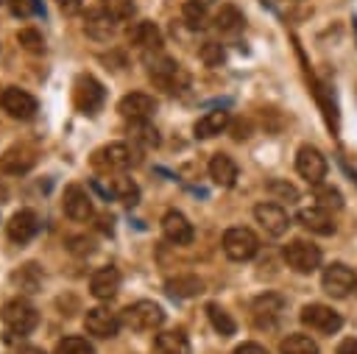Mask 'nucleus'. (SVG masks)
Segmentation results:
<instances>
[{
  "mask_svg": "<svg viewBox=\"0 0 357 354\" xmlns=\"http://www.w3.org/2000/svg\"><path fill=\"white\" fill-rule=\"evenodd\" d=\"M0 321H3L8 337H25L28 332L36 329V323H39V312H36L28 301L14 298V301H6V304H3V309H0Z\"/></svg>",
  "mask_w": 357,
  "mask_h": 354,
  "instance_id": "obj_1",
  "label": "nucleus"
},
{
  "mask_svg": "<svg viewBox=\"0 0 357 354\" xmlns=\"http://www.w3.org/2000/svg\"><path fill=\"white\" fill-rule=\"evenodd\" d=\"M123 323L134 332H156L165 323V309L156 301H134L123 309Z\"/></svg>",
  "mask_w": 357,
  "mask_h": 354,
  "instance_id": "obj_2",
  "label": "nucleus"
},
{
  "mask_svg": "<svg viewBox=\"0 0 357 354\" xmlns=\"http://www.w3.org/2000/svg\"><path fill=\"white\" fill-rule=\"evenodd\" d=\"M282 256L287 262V268H293L296 273H312L321 268V248L315 243H307V240H290L284 248H282Z\"/></svg>",
  "mask_w": 357,
  "mask_h": 354,
  "instance_id": "obj_3",
  "label": "nucleus"
},
{
  "mask_svg": "<svg viewBox=\"0 0 357 354\" xmlns=\"http://www.w3.org/2000/svg\"><path fill=\"white\" fill-rule=\"evenodd\" d=\"M103 98H106L103 84L95 75L84 72V75L75 78V84H73V103H75V109L81 114H95L103 106Z\"/></svg>",
  "mask_w": 357,
  "mask_h": 354,
  "instance_id": "obj_4",
  "label": "nucleus"
},
{
  "mask_svg": "<svg viewBox=\"0 0 357 354\" xmlns=\"http://www.w3.org/2000/svg\"><path fill=\"white\" fill-rule=\"evenodd\" d=\"M259 251V237L245 229V226H234V229H226L223 234V254L234 262H248L254 254Z\"/></svg>",
  "mask_w": 357,
  "mask_h": 354,
  "instance_id": "obj_5",
  "label": "nucleus"
},
{
  "mask_svg": "<svg viewBox=\"0 0 357 354\" xmlns=\"http://www.w3.org/2000/svg\"><path fill=\"white\" fill-rule=\"evenodd\" d=\"M139 159H137V151L131 148V145H126V142H112V145H103L100 151H95V156H92V164L98 167V170H114V173H120V170H128L131 164H137Z\"/></svg>",
  "mask_w": 357,
  "mask_h": 354,
  "instance_id": "obj_6",
  "label": "nucleus"
},
{
  "mask_svg": "<svg viewBox=\"0 0 357 354\" xmlns=\"http://www.w3.org/2000/svg\"><path fill=\"white\" fill-rule=\"evenodd\" d=\"M148 75H151V81L159 86V89H165V92H181L187 84H190V75L184 72V67L178 64V61H173V59H159V61H153L151 64V70H148Z\"/></svg>",
  "mask_w": 357,
  "mask_h": 354,
  "instance_id": "obj_7",
  "label": "nucleus"
},
{
  "mask_svg": "<svg viewBox=\"0 0 357 354\" xmlns=\"http://www.w3.org/2000/svg\"><path fill=\"white\" fill-rule=\"evenodd\" d=\"M298 318H301V323H304L307 329H312V332H318V334H335V332L343 326L340 312H335V309L326 307V304H307Z\"/></svg>",
  "mask_w": 357,
  "mask_h": 354,
  "instance_id": "obj_8",
  "label": "nucleus"
},
{
  "mask_svg": "<svg viewBox=\"0 0 357 354\" xmlns=\"http://www.w3.org/2000/svg\"><path fill=\"white\" fill-rule=\"evenodd\" d=\"M0 106H3L14 120H31V117H36V111H39L36 98H33L31 92L20 89V86H6V89L0 92Z\"/></svg>",
  "mask_w": 357,
  "mask_h": 354,
  "instance_id": "obj_9",
  "label": "nucleus"
},
{
  "mask_svg": "<svg viewBox=\"0 0 357 354\" xmlns=\"http://www.w3.org/2000/svg\"><path fill=\"white\" fill-rule=\"evenodd\" d=\"M321 284H324V290H326L332 298H346V295L354 290L357 279H354V273H351L349 265H343V262H332V265L324 268V273H321Z\"/></svg>",
  "mask_w": 357,
  "mask_h": 354,
  "instance_id": "obj_10",
  "label": "nucleus"
},
{
  "mask_svg": "<svg viewBox=\"0 0 357 354\" xmlns=\"http://www.w3.org/2000/svg\"><path fill=\"white\" fill-rule=\"evenodd\" d=\"M296 170L304 181L321 184V178L326 176V156L315 145H301L296 153Z\"/></svg>",
  "mask_w": 357,
  "mask_h": 354,
  "instance_id": "obj_11",
  "label": "nucleus"
},
{
  "mask_svg": "<svg viewBox=\"0 0 357 354\" xmlns=\"http://www.w3.org/2000/svg\"><path fill=\"white\" fill-rule=\"evenodd\" d=\"M84 326H86L89 334H95L100 340H109V337H114L120 332V318L106 307H92L84 315Z\"/></svg>",
  "mask_w": 357,
  "mask_h": 354,
  "instance_id": "obj_12",
  "label": "nucleus"
},
{
  "mask_svg": "<svg viewBox=\"0 0 357 354\" xmlns=\"http://www.w3.org/2000/svg\"><path fill=\"white\" fill-rule=\"evenodd\" d=\"M254 217H257V223H259L271 237H282V234L287 231V226H290L287 212H284L279 203H273V201L257 203V206H254Z\"/></svg>",
  "mask_w": 357,
  "mask_h": 354,
  "instance_id": "obj_13",
  "label": "nucleus"
},
{
  "mask_svg": "<svg viewBox=\"0 0 357 354\" xmlns=\"http://www.w3.org/2000/svg\"><path fill=\"white\" fill-rule=\"evenodd\" d=\"M61 206H64V215L70 220H89L92 217V198L89 192L81 187V184H70L64 190V198H61Z\"/></svg>",
  "mask_w": 357,
  "mask_h": 354,
  "instance_id": "obj_14",
  "label": "nucleus"
},
{
  "mask_svg": "<svg viewBox=\"0 0 357 354\" xmlns=\"http://www.w3.org/2000/svg\"><path fill=\"white\" fill-rule=\"evenodd\" d=\"M117 111L126 120H151V114L156 111V100L148 92H128L120 98Z\"/></svg>",
  "mask_w": 357,
  "mask_h": 354,
  "instance_id": "obj_15",
  "label": "nucleus"
},
{
  "mask_svg": "<svg viewBox=\"0 0 357 354\" xmlns=\"http://www.w3.org/2000/svg\"><path fill=\"white\" fill-rule=\"evenodd\" d=\"M162 234L165 240H170L173 245H187L192 243V223L178 212V209H170L162 215Z\"/></svg>",
  "mask_w": 357,
  "mask_h": 354,
  "instance_id": "obj_16",
  "label": "nucleus"
},
{
  "mask_svg": "<svg viewBox=\"0 0 357 354\" xmlns=\"http://www.w3.org/2000/svg\"><path fill=\"white\" fill-rule=\"evenodd\" d=\"M120 290V270L106 265V268H98L92 276H89V293L98 298V301H109L114 298Z\"/></svg>",
  "mask_w": 357,
  "mask_h": 354,
  "instance_id": "obj_17",
  "label": "nucleus"
},
{
  "mask_svg": "<svg viewBox=\"0 0 357 354\" xmlns=\"http://www.w3.org/2000/svg\"><path fill=\"white\" fill-rule=\"evenodd\" d=\"M39 231V220H36V215L31 212V209H20V212H14L11 215V220L6 223V234H8V240H14V243H28V240H33V234Z\"/></svg>",
  "mask_w": 357,
  "mask_h": 354,
  "instance_id": "obj_18",
  "label": "nucleus"
},
{
  "mask_svg": "<svg viewBox=\"0 0 357 354\" xmlns=\"http://www.w3.org/2000/svg\"><path fill=\"white\" fill-rule=\"evenodd\" d=\"M282 309H284V301H282V295H276V293H265V295H259V298L251 304V312H254L257 326H273V323L279 321Z\"/></svg>",
  "mask_w": 357,
  "mask_h": 354,
  "instance_id": "obj_19",
  "label": "nucleus"
},
{
  "mask_svg": "<svg viewBox=\"0 0 357 354\" xmlns=\"http://www.w3.org/2000/svg\"><path fill=\"white\" fill-rule=\"evenodd\" d=\"M33 164H36L33 151H31V148H22V145H14V148H8V151L0 156V173H8V176L28 173Z\"/></svg>",
  "mask_w": 357,
  "mask_h": 354,
  "instance_id": "obj_20",
  "label": "nucleus"
},
{
  "mask_svg": "<svg viewBox=\"0 0 357 354\" xmlns=\"http://www.w3.org/2000/svg\"><path fill=\"white\" fill-rule=\"evenodd\" d=\"M128 42L137 45L139 50H159V45H162V31H159L156 22L139 20V22H134V25L128 28Z\"/></svg>",
  "mask_w": 357,
  "mask_h": 354,
  "instance_id": "obj_21",
  "label": "nucleus"
},
{
  "mask_svg": "<svg viewBox=\"0 0 357 354\" xmlns=\"http://www.w3.org/2000/svg\"><path fill=\"white\" fill-rule=\"evenodd\" d=\"M298 223L307 229V231H315V234H332L335 231V223H332V215H329V209H324V206H304V209H298Z\"/></svg>",
  "mask_w": 357,
  "mask_h": 354,
  "instance_id": "obj_22",
  "label": "nucleus"
},
{
  "mask_svg": "<svg viewBox=\"0 0 357 354\" xmlns=\"http://www.w3.org/2000/svg\"><path fill=\"white\" fill-rule=\"evenodd\" d=\"M114 22H117V20H112L103 8H92V11H86L84 31H86V36H92V39H98V42H109V39L114 36Z\"/></svg>",
  "mask_w": 357,
  "mask_h": 354,
  "instance_id": "obj_23",
  "label": "nucleus"
},
{
  "mask_svg": "<svg viewBox=\"0 0 357 354\" xmlns=\"http://www.w3.org/2000/svg\"><path fill=\"white\" fill-rule=\"evenodd\" d=\"M229 123H231V117H229L226 109L206 111V114L198 117V123H195V137H198V139H212V137H218L220 131H226Z\"/></svg>",
  "mask_w": 357,
  "mask_h": 354,
  "instance_id": "obj_24",
  "label": "nucleus"
},
{
  "mask_svg": "<svg viewBox=\"0 0 357 354\" xmlns=\"http://www.w3.org/2000/svg\"><path fill=\"white\" fill-rule=\"evenodd\" d=\"M209 178L218 187H234V181H237V164H234V159L226 156V153H215L209 159Z\"/></svg>",
  "mask_w": 357,
  "mask_h": 354,
  "instance_id": "obj_25",
  "label": "nucleus"
},
{
  "mask_svg": "<svg viewBox=\"0 0 357 354\" xmlns=\"http://www.w3.org/2000/svg\"><path fill=\"white\" fill-rule=\"evenodd\" d=\"M156 351L159 354H190V340L181 329H173V332H159L156 340H153Z\"/></svg>",
  "mask_w": 357,
  "mask_h": 354,
  "instance_id": "obj_26",
  "label": "nucleus"
},
{
  "mask_svg": "<svg viewBox=\"0 0 357 354\" xmlns=\"http://www.w3.org/2000/svg\"><path fill=\"white\" fill-rule=\"evenodd\" d=\"M165 287H167V293L176 295V298H192V295L204 293V282H201L198 276H192V273H181V276H176V279H167Z\"/></svg>",
  "mask_w": 357,
  "mask_h": 354,
  "instance_id": "obj_27",
  "label": "nucleus"
},
{
  "mask_svg": "<svg viewBox=\"0 0 357 354\" xmlns=\"http://www.w3.org/2000/svg\"><path fill=\"white\" fill-rule=\"evenodd\" d=\"M279 354H318V343L310 334L293 332L279 343Z\"/></svg>",
  "mask_w": 357,
  "mask_h": 354,
  "instance_id": "obj_28",
  "label": "nucleus"
},
{
  "mask_svg": "<svg viewBox=\"0 0 357 354\" xmlns=\"http://www.w3.org/2000/svg\"><path fill=\"white\" fill-rule=\"evenodd\" d=\"M109 192H112L117 201H123L126 206H134V203L139 201V187H137L128 176H114L112 184H109Z\"/></svg>",
  "mask_w": 357,
  "mask_h": 354,
  "instance_id": "obj_29",
  "label": "nucleus"
},
{
  "mask_svg": "<svg viewBox=\"0 0 357 354\" xmlns=\"http://www.w3.org/2000/svg\"><path fill=\"white\" fill-rule=\"evenodd\" d=\"M206 6H209V3H204V0H184V6H181V20L187 22V28L201 31V28L206 25Z\"/></svg>",
  "mask_w": 357,
  "mask_h": 354,
  "instance_id": "obj_30",
  "label": "nucleus"
},
{
  "mask_svg": "<svg viewBox=\"0 0 357 354\" xmlns=\"http://www.w3.org/2000/svg\"><path fill=\"white\" fill-rule=\"evenodd\" d=\"M131 139L137 145H145V148H156L159 145V134L156 128L151 125V120H131V128H128Z\"/></svg>",
  "mask_w": 357,
  "mask_h": 354,
  "instance_id": "obj_31",
  "label": "nucleus"
},
{
  "mask_svg": "<svg viewBox=\"0 0 357 354\" xmlns=\"http://www.w3.org/2000/svg\"><path fill=\"white\" fill-rule=\"evenodd\" d=\"M215 25H218V31L234 33L237 28H243V14H240V8H234V6H229V3H223V6H220V11L215 14Z\"/></svg>",
  "mask_w": 357,
  "mask_h": 354,
  "instance_id": "obj_32",
  "label": "nucleus"
},
{
  "mask_svg": "<svg viewBox=\"0 0 357 354\" xmlns=\"http://www.w3.org/2000/svg\"><path fill=\"white\" fill-rule=\"evenodd\" d=\"M206 315H209V323L215 326V332H220L223 337H229V334H234V321H231V315L220 307V304H206Z\"/></svg>",
  "mask_w": 357,
  "mask_h": 354,
  "instance_id": "obj_33",
  "label": "nucleus"
},
{
  "mask_svg": "<svg viewBox=\"0 0 357 354\" xmlns=\"http://www.w3.org/2000/svg\"><path fill=\"white\" fill-rule=\"evenodd\" d=\"M56 354H95V346H92L86 337L70 334V337L59 340V346H56Z\"/></svg>",
  "mask_w": 357,
  "mask_h": 354,
  "instance_id": "obj_34",
  "label": "nucleus"
},
{
  "mask_svg": "<svg viewBox=\"0 0 357 354\" xmlns=\"http://www.w3.org/2000/svg\"><path fill=\"white\" fill-rule=\"evenodd\" d=\"M100 8L112 17V20H131L134 17V3L131 0H100Z\"/></svg>",
  "mask_w": 357,
  "mask_h": 354,
  "instance_id": "obj_35",
  "label": "nucleus"
},
{
  "mask_svg": "<svg viewBox=\"0 0 357 354\" xmlns=\"http://www.w3.org/2000/svg\"><path fill=\"white\" fill-rule=\"evenodd\" d=\"M17 42H20V47L28 50V53H42V50H45V39H42V33L33 31V28L17 31Z\"/></svg>",
  "mask_w": 357,
  "mask_h": 354,
  "instance_id": "obj_36",
  "label": "nucleus"
},
{
  "mask_svg": "<svg viewBox=\"0 0 357 354\" xmlns=\"http://www.w3.org/2000/svg\"><path fill=\"white\" fill-rule=\"evenodd\" d=\"M315 201L324 209H340L343 206V195L335 187H324V184H315Z\"/></svg>",
  "mask_w": 357,
  "mask_h": 354,
  "instance_id": "obj_37",
  "label": "nucleus"
},
{
  "mask_svg": "<svg viewBox=\"0 0 357 354\" xmlns=\"http://www.w3.org/2000/svg\"><path fill=\"white\" fill-rule=\"evenodd\" d=\"M6 6L11 8L14 17H33V14H45L39 0H6Z\"/></svg>",
  "mask_w": 357,
  "mask_h": 354,
  "instance_id": "obj_38",
  "label": "nucleus"
},
{
  "mask_svg": "<svg viewBox=\"0 0 357 354\" xmlns=\"http://www.w3.org/2000/svg\"><path fill=\"white\" fill-rule=\"evenodd\" d=\"M201 61H204L206 67H220V64L226 61V50H223V45H218V42H206V45L201 47Z\"/></svg>",
  "mask_w": 357,
  "mask_h": 354,
  "instance_id": "obj_39",
  "label": "nucleus"
},
{
  "mask_svg": "<svg viewBox=\"0 0 357 354\" xmlns=\"http://www.w3.org/2000/svg\"><path fill=\"white\" fill-rule=\"evenodd\" d=\"M268 192H271V195H279V198H282V201H287V203H293V201L298 198V190H296L293 184L282 181V178L268 181Z\"/></svg>",
  "mask_w": 357,
  "mask_h": 354,
  "instance_id": "obj_40",
  "label": "nucleus"
},
{
  "mask_svg": "<svg viewBox=\"0 0 357 354\" xmlns=\"http://www.w3.org/2000/svg\"><path fill=\"white\" fill-rule=\"evenodd\" d=\"M234 354H268V348L259 346V343H240V346L234 348Z\"/></svg>",
  "mask_w": 357,
  "mask_h": 354,
  "instance_id": "obj_41",
  "label": "nucleus"
},
{
  "mask_svg": "<svg viewBox=\"0 0 357 354\" xmlns=\"http://www.w3.org/2000/svg\"><path fill=\"white\" fill-rule=\"evenodd\" d=\"M59 8L64 14H78L84 8V0H59Z\"/></svg>",
  "mask_w": 357,
  "mask_h": 354,
  "instance_id": "obj_42",
  "label": "nucleus"
},
{
  "mask_svg": "<svg viewBox=\"0 0 357 354\" xmlns=\"http://www.w3.org/2000/svg\"><path fill=\"white\" fill-rule=\"evenodd\" d=\"M335 354H357V337H346V340H340V346H337Z\"/></svg>",
  "mask_w": 357,
  "mask_h": 354,
  "instance_id": "obj_43",
  "label": "nucleus"
},
{
  "mask_svg": "<svg viewBox=\"0 0 357 354\" xmlns=\"http://www.w3.org/2000/svg\"><path fill=\"white\" fill-rule=\"evenodd\" d=\"M231 131H234V139H245L248 131H251V125H248V123H234Z\"/></svg>",
  "mask_w": 357,
  "mask_h": 354,
  "instance_id": "obj_44",
  "label": "nucleus"
},
{
  "mask_svg": "<svg viewBox=\"0 0 357 354\" xmlns=\"http://www.w3.org/2000/svg\"><path fill=\"white\" fill-rule=\"evenodd\" d=\"M14 354H45L42 348H36V346H22V348H17Z\"/></svg>",
  "mask_w": 357,
  "mask_h": 354,
  "instance_id": "obj_45",
  "label": "nucleus"
},
{
  "mask_svg": "<svg viewBox=\"0 0 357 354\" xmlns=\"http://www.w3.org/2000/svg\"><path fill=\"white\" fill-rule=\"evenodd\" d=\"M354 28H357V20H354Z\"/></svg>",
  "mask_w": 357,
  "mask_h": 354,
  "instance_id": "obj_46",
  "label": "nucleus"
},
{
  "mask_svg": "<svg viewBox=\"0 0 357 354\" xmlns=\"http://www.w3.org/2000/svg\"><path fill=\"white\" fill-rule=\"evenodd\" d=\"M204 3H212V0H204Z\"/></svg>",
  "mask_w": 357,
  "mask_h": 354,
  "instance_id": "obj_47",
  "label": "nucleus"
},
{
  "mask_svg": "<svg viewBox=\"0 0 357 354\" xmlns=\"http://www.w3.org/2000/svg\"><path fill=\"white\" fill-rule=\"evenodd\" d=\"M3 3H6V0H0V6H3Z\"/></svg>",
  "mask_w": 357,
  "mask_h": 354,
  "instance_id": "obj_48",
  "label": "nucleus"
}]
</instances>
